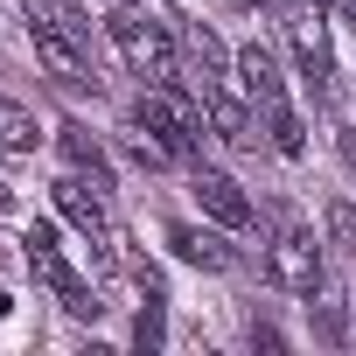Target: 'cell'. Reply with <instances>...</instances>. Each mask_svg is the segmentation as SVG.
Instances as JSON below:
<instances>
[{
	"instance_id": "6da1fadb",
	"label": "cell",
	"mask_w": 356,
	"mask_h": 356,
	"mask_svg": "<svg viewBox=\"0 0 356 356\" xmlns=\"http://www.w3.org/2000/svg\"><path fill=\"white\" fill-rule=\"evenodd\" d=\"M105 35L119 42V56L133 63V77H140V84H175V77H182V56H175V42H168L154 22H140L126 0L105 15Z\"/></svg>"
},
{
	"instance_id": "7a4b0ae2",
	"label": "cell",
	"mask_w": 356,
	"mask_h": 356,
	"mask_svg": "<svg viewBox=\"0 0 356 356\" xmlns=\"http://www.w3.org/2000/svg\"><path fill=\"white\" fill-rule=\"evenodd\" d=\"M140 126H154L168 140V154H196L203 147V105L182 91V84H147V98L133 105Z\"/></svg>"
},
{
	"instance_id": "3957f363",
	"label": "cell",
	"mask_w": 356,
	"mask_h": 356,
	"mask_svg": "<svg viewBox=\"0 0 356 356\" xmlns=\"http://www.w3.org/2000/svg\"><path fill=\"white\" fill-rule=\"evenodd\" d=\"M56 210L84 231V245L98 252V266H119V231H112V210H105V196H98V182L84 189L77 175H63L56 182Z\"/></svg>"
},
{
	"instance_id": "277c9868",
	"label": "cell",
	"mask_w": 356,
	"mask_h": 356,
	"mask_svg": "<svg viewBox=\"0 0 356 356\" xmlns=\"http://www.w3.org/2000/svg\"><path fill=\"white\" fill-rule=\"evenodd\" d=\"M286 42H293V56H300L307 91L328 105V98H335V56H328V22H321V8H314V0L286 15Z\"/></svg>"
},
{
	"instance_id": "5b68a950",
	"label": "cell",
	"mask_w": 356,
	"mask_h": 356,
	"mask_svg": "<svg viewBox=\"0 0 356 356\" xmlns=\"http://www.w3.org/2000/svg\"><path fill=\"white\" fill-rule=\"evenodd\" d=\"M266 280L286 286V293H314L321 286V245H314V231L280 224V238L266 245Z\"/></svg>"
},
{
	"instance_id": "8992f818",
	"label": "cell",
	"mask_w": 356,
	"mask_h": 356,
	"mask_svg": "<svg viewBox=\"0 0 356 356\" xmlns=\"http://www.w3.org/2000/svg\"><path fill=\"white\" fill-rule=\"evenodd\" d=\"M189 196H196V203H203V217H210V224H224V231H245V224H252V196L231 182L224 168H196V175H189Z\"/></svg>"
},
{
	"instance_id": "52a82bcc",
	"label": "cell",
	"mask_w": 356,
	"mask_h": 356,
	"mask_svg": "<svg viewBox=\"0 0 356 356\" xmlns=\"http://www.w3.org/2000/svg\"><path fill=\"white\" fill-rule=\"evenodd\" d=\"M35 56H42V70H49L56 84H70V91H98V70H91V56H84V42H77V35L35 29Z\"/></svg>"
},
{
	"instance_id": "ba28073f",
	"label": "cell",
	"mask_w": 356,
	"mask_h": 356,
	"mask_svg": "<svg viewBox=\"0 0 356 356\" xmlns=\"http://www.w3.org/2000/svg\"><path fill=\"white\" fill-rule=\"evenodd\" d=\"M203 119H210V133H217L224 147H259V119H252V105L231 98L224 84H203Z\"/></svg>"
},
{
	"instance_id": "9c48e42d",
	"label": "cell",
	"mask_w": 356,
	"mask_h": 356,
	"mask_svg": "<svg viewBox=\"0 0 356 356\" xmlns=\"http://www.w3.org/2000/svg\"><path fill=\"white\" fill-rule=\"evenodd\" d=\"M168 252L182 259V266H203V273H231L238 266V252L217 231H196V224H168Z\"/></svg>"
},
{
	"instance_id": "30bf717a",
	"label": "cell",
	"mask_w": 356,
	"mask_h": 356,
	"mask_svg": "<svg viewBox=\"0 0 356 356\" xmlns=\"http://www.w3.org/2000/svg\"><path fill=\"white\" fill-rule=\"evenodd\" d=\"M22 245H29V252H22V259H29V273H35V280H42V286H49V293L63 300V293L77 286V273H70V259H63L56 231H49V224H35V231H29Z\"/></svg>"
},
{
	"instance_id": "8fae6325",
	"label": "cell",
	"mask_w": 356,
	"mask_h": 356,
	"mask_svg": "<svg viewBox=\"0 0 356 356\" xmlns=\"http://www.w3.org/2000/svg\"><path fill=\"white\" fill-rule=\"evenodd\" d=\"M238 84H245L259 105H266V98H280V91H286V77H280V56H273L266 42H245V49H238Z\"/></svg>"
},
{
	"instance_id": "7c38bea8",
	"label": "cell",
	"mask_w": 356,
	"mask_h": 356,
	"mask_svg": "<svg viewBox=\"0 0 356 356\" xmlns=\"http://www.w3.org/2000/svg\"><path fill=\"white\" fill-rule=\"evenodd\" d=\"M56 147H63V161H70L77 175H91V182L105 189V175H112V168H105V147H98V133H91V126H77V119H70V126H56Z\"/></svg>"
},
{
	"instance_id": "4fadbf2b",
	"label": "cell",
	"mask_w": 356,
	"mask_h": 356,
	"mask_svg": "<svg viewBox=\"0 0 356 356\" xmlns=\"http://www.w3.org/2000/svg\"><path fill=\"white\" fill-rule=\"evenodd\" d=\"M22 15H29V29H56V35L91 42V22H84L77 0H22Z\"/></svg>"
},
{
	"instance_id": "5bb4252c",
	"label": "cell",
	"mask_w": 356,
	"mask_h": 356,
	"mask_svg": "<svg viewBox=\"0 0 356 356\" xmlns=\"http://www.w3.org/2000/svg\"><path fill=\"white\" fill-rule=\"evenodd\" d=\"M182 49H189V70H196V91H203V84H224L231 56H224V42H217V35H210L203 22H196V29L182 35Z\"/></svg>"
},
{
	"instance_id": "9a60e30c",
	"label": "cell",
	"mask_w": 356,
	"mask_h": 356,
	"mask_svg": "<svg viewBox=\"0 0 356 356\" xmlns=\"http://www.w3.org/2000/svg\"><path fill=\"white\" fill-rule=\"evenodd\" d=\"M259 119H266V140H273V147H280L286 161H293V154L307 147V126H300V112L286 105V91H280V98H266V105H259Z\"/></svg>"
},
{
	"instance_id": "2e32d148",
	"label": "cell",
	"mask_w": 356,
	"mask_h": 356,
	"mask_svg": "<svg viewBox=\"0 0 356 356\" xmlns=\"http://www.w3.org/2000/svg\"><path fill=\"white\" fill-rule=\"evenodd\" d=\"M35 112L22 105V98H0V147H8V154H35Z\"/></svg>"
},
{
	"instance_id": "e0dca14e",
	"label": "cell",
	"mask_w": 356,
	"mask_h": 356,
	"mask_svg": "<svg viewBox=\"0 0 356 356\" xmlns=\"http://www.w3.org/2000/svg\"><path fill=\"white\" fill-rule=\"evenodd\" d=\"M133 342H140V349H161V342H168V321H161V293H147V307H140V321H133Z\"/></svg>"
},
{
	"instance_id": "ac0fdd59",
	"label": "cell",
	"mask_w": 356,
	"mask_h": 356,
	"mask_svg": "<svg viewBox=\"0 0 356 356\" xmlns=\"http://www.w3.org/2000/svg\"><path fill=\"white\" fill-rule=\"evenodd\" d=\"M328 238H335L342 252H356V203H342V196L328 203Z\"/></svg>"
},
{
	"instance_id": "d6986e66",
	"label": "cell",
	"mask_w": 356,
	"mask_h": 356,
	"mask_svg": "<svg viewBox=\"0 0 356 356\" xmlns=\"http://www.w3.org/2000/svg\"><path fill=\"white\" fill-rule=\"evenodd\" d=\"M63 307H70V314H77V321H98V314H105V300H98V293H91V286H84V280H77V286H70V293H63Z\"/></svg>"
},
{
	"instance_id": "ffe728a7",
	"label": "cell",
	"mask_w": 356,
	"mask_h": 356,
	"mask_svg": "<svg viewBox=\"0 0 356 356\" xmlns=\"http://www.w3.org/2000/svg\"><path fill=\"white\" fill-rule=\"evenodd\" d=\"M238 8H266V0H238Z\"/></svg>"
},
{
	"instance_id": "44dd1931",
	"label": "cell",
	"mask_w": 356,
	"mask_h": 356,
	"mask_svg": "<svg viewBox=\"0 0 356 356\" xmlns=\"http://www.w3.org/2000/svg\"><path fill=\"white\" fill-rule=\"evenodd\" d=\"M314 8H328V0H314Z\"/></svg>"
}]
</instances>
